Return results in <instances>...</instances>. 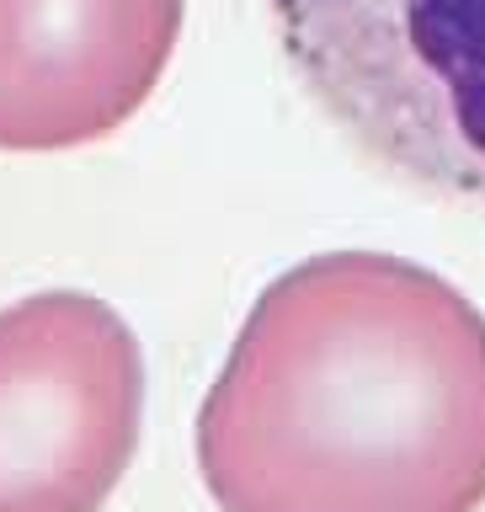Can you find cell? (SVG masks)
I'll return each mask as SVG.
<instances>
[{
	"label": "cell",
	"instance_id": "6da1fadb",
	"mask_svg": "<svg viewBox=\"0 0 485 512\" xmlns=\"http://www.w3.org/2000/svg\"><path fill=\"white\" fill-rule=\"evenodd\" d=\"M219 512H480L485 315L390 251L278 272L198 411Z\"/></svg>",
	"mask_w": 485,
	"mask_h": 512
},
{
	"label": "cell",
	"instance_id": "7a4b0ae2",
	"mask_svg": "<svg viewBox=\"0 0 485 512\" xmlns=\"http://www.w3.org/2000/svg\"><path fill=\"white\" fill-rule=\"evenodd\" d=\"M310 107L390 182L485 208V0H262Z\"/></svg>",
	"mask_w": 485,
	"mask_h": 512
},
{
	"label": "cell",
	"instance_id": "3957f363",
	"mask_svg": "<svg viewBox=\"0 0 485 512\" xmlns=\"http://www.w3.org/2000/svg\"><path fill=\"white\" fill-rule=\"evenodd\" d=\"M144 427V352L107 299L0 310V512H102Z\"/></svg>",
	"mask_w": 485,
	"mask_h": 512
},
{
	"label": "cell",
	"instance_id": "277c9868",
	"mask_svg": "<svg viewBox=\"0 0 485 512\" xmlns=\"http://www.w3.org/2000/svg\"><path fill=\"white\" fill-rule=\"evenodd\" d=\"M187 0H0V150L112 139L155 96Z\"/></svg>",
	"mask_w": 485,
	"mask_h": 512
}]
</instances>
